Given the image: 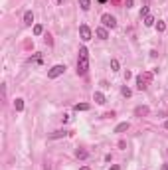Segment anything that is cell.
Returning a JSON list of instances; mask_svg holds the SVG:
<instances>
[{
  "mask_svg": "<svg viewBox=\"0 0 168 170\" xmlns=\"http://www.w3.org/2000/svg\"><path fill=\"white\" fill-rule=\"evenodd\" d=\"M44 34V26L42 24H34V36H42Z\"/></svg>",
  "mask_w": 168,
  "mask_h": 170,
  "instance_id": "4fadbf2b",
  "label": "cell"
},
{
  "mask_svg": "<svg viewBox=\"0 0 168 170\" xmlns=\"http://www.w3.org/2000/svg\"><path fill=\"white\" fill-rule=\"evenodd\" d=\"M58 2H59V4H61V2H63V0H58Z\"/></svg>",
  "mask_w": 168,
  "mask_h": 170,
  "instance_id": "cb8c5ba5",
  "label": "cell"
},
{
  "mask_svg": "<svg viewBox=\"0 0 168 170\" xmlns=\"http://www.w3.org/2000/svg\"><path fill=\"white\" fill-rule=\"evenodd\" d=\"M87 71H89V52H87V48H79L77 73L79 75H87Z\"/></svg>",
  "mask_w": 168,
  "mask_h": 170,
  "instance_id": "6da1fadb",
  "label": "cell"
},
{
  "mask_svg": "<svg viewBox=\"0 0 168 170\" xmlns=\"http://www.w3.org/2000/svg\"><path fill=\"white\" fill-rule=\"evenodd\" d=\"M101 22H103L105 28H115L117 26L115 16H111V14H103V16H101Z\"/></svg>",
  "mask_w": 168,
  "mask_h": 170,
  "instance_id": "277c9868",
  "label": "cell"
},
{
  "mask_svg": "<svg viewBox=\"0 0 168 170\" xmlns=\"http://www.w3.org/2000/svg\"><path fill=\"white\" fill-rule=\"evenodd\" d=\"M79 36H81L83 42H89L91 40V28L87 26V24H81V26H79Z\"/></svg>",
  "mask_w": 168,
  "mask_h": 170,
  "instance_id": "5b68a950",
  "label": "cell"
},
{
  "mask_svg": "<svg viewBox=\"0 0 168 170\" xmlns=\"http://www.w3.org/2000/svg\"><path fill=\"white\" fill-rule=\"evenodd\" d=\"M141 16H144V18L149 16V6H142V10H141Z\"/></svg>",
  "mask_w": 168,
  "mask_h": 170,
  "instance_id": "44dd1931",
  "label": "cell"
},
{
  "mask_svg": "<svg viewBox=\"0 0 168 170\" xmlns=\"http://www.w3.org/2000/svg\"><path fill=\"white\" fill-rule=\"evenodd\" d=\"M87 109H89V105H87V103H77V105H75V111H87Z\"/></svg>",
  "mask_w": 168,
  "mask_h": 170,
  "instance_id": "2e32d148",
  "label": "cell"
},
{
  "mask_svg": "<svg viewBox=\"0 0 168 170\" xmlns=\"http://www.w3.org/2000/svg\"><path fill=\"white\" fill-rule=\"evenodd\" d=\"M67 135H69V131H56V133H52V135H50V138H52V140H56V138L67 137Z\"/></svg>",
  "mask_w": 168,
  "mask_h": 170,
  "instance_id": "9c48e42d",
  "label": "cell"
},
{
  "mask_svg": "<svg viewBox=\"0 0 168 170\" xmlns=\"http://www.w3.org/2000/svg\"><path fill=\"white\" fill-rule=\"evenodd\" d=\"M79 6H81L83 12H87V10L91 8V0H79Z\"/></svg>",
  "mask_w": 168,
  "mask_h": 170,
  "instance_id": "7c38bea8",
  "label": "cell"
},
{
  "mask_svg": "<svg viewBox=\"0 0 168 170\" xmlns=\"http://www.w3.org/2000/svg\"><path fill=\"white\" fill-rule=\"evenodd\" d=\"M162 170H168V164H164V166H162Z\"/></svg>",
  "mask_w": 168,
  "mask_h": 170,
  "instance_id": "7402d4cb",
  "label": "cell"
},
{
  "mask_svg": "<svg viewBox=\"0 0 168 170\" xmlns=\"http://www.w3.org/2000/svg\"><path fill=\"white\" fill-rule=\"evenodd\" d=\"M93 101H95L97 105H103L105 103V95L101 91H95V93H93Z\"/></svg>",
  "mask_w": 168,
  "mask_h": 170,
  "instance_id": "ba28073f",
  "label": "cell"
},
{
  "mask_svg": "<svg viewBox=\"0 0 168 170\" xmlns=\"http://www.w3.org/2000/svg\"><path fill=\"white\" fill-rule=\"evenodd\" d=\"M149 107H146V105H138V107H136L135 109V115L136 117H144V115H149Z\"/></svg>",
  "mask_w": 168,
  "mask_h": 170,
  "instance_id": "52a82bcc",
  "label": "cell"
},
{
  "mask_svg": "<svg viewBox=\"0 0 168 170\" xmlns=\"http://www.w3.org/2000/svg\"><path fill=\"white\" fill-rule=\"evenodd\" d=\"M121 93H123L125 97H131V95H133V91H131V89H129V87H127V85H125L123 89H121Z\"/></svg>",
  "mask_w": 168,
  "mask_h": 170,
  "instance_id": "ffe728a7",
  "label": "cell"
},
{
  "mask_svg": "<svg viewBox=\"0 0 168 170\" xmlns=\"http://www.w3.org/2000/svg\"><path fill=\"white\" fill-rule=\"evenodd\" d=\"M129 129V123H121V125H117L115 127V133H125Z\"/></svg>",
  "mask_w": 168,
  "mask_h": 170,
  "instance_id": "5bb4252c",
  "label": "cell"
},
{
  "mask_svg": "<svg viewBox=\"0 0 168 170\" xmlns=\"http://www.w3.org/2000/svg\"><path fill=\"white\" fill-rule=\"evenodd\" d=\"M156 30H158V32H164V30H166V24H164L162 20H158V22H156Z\"/></svg>",
  "mask_w": 168,
  "mask_h": 170,
  "instance_id": "e0dca14e",
  "label": "cell"
},
{
  "mask_svg": "<svg viewBox=\"0 0 168 170\" xmlns=\"http://www.w3.org/2000/svg\"><path fill=\"white\" fill-rule=\"evenodd\" d=\"M95 36H97L99 40H107V38H109V30H107L105 26H101V28L95 30Z\"/></svg>",
  "mask_w": 168,
  "mask_h": 170,
  "instance_id": "8992f818",
  "label": "cell"
},
{
  "mask_svg": "<svg viewBox=\"0 0 168 170\" xmlns=\"http://www.w3.org/2000/svg\"><path fill=\"white\" fill-rule=\"evenodd\" d=\"M152 24H154V18H152V16H146V18H144V26H152Z\"/></svg>",
  "mask_w": 168,
  "mask_h": 170,
  "instance_id": "d6986e66",
  "label": "cell"
},
{
  "mask_svg": "<svg viewBox=\"0 0 168 170\" xmlns=\"http://www.w3.org/2000/svg\"><path fill=\"white\" fill-rule=\"evenodd\" d=\"M63 71H65V66L58 63V66H53L52 69L48 71V77H50V79H56V77H59V75H63Z\"/></svg>",
  "mask_w": 168,
  "mask_h": 170,
  "instance_id": "3957f363",
  "label": "cell"
},
{
  "mask_svg": "<svg viewBox=\"0 0 168 170\" xmlns=\"http://www.w3.org/2000/svg\"><path fill=\"white\" fill-rule=\"evenodd\" d=\"M111 69H113V71H119V59H111Z\"/></svg>",
  "mask_w": 168,
  "mask_h": 170,
  "instance_id": "ac0fdd59",
  "label": "cell"
},
{
  "mask_svg": "<svg viewBox=\"0 0 168 170\" xmlns=\"http://www.w3.org/2000/svg\"><path fill=\"white\" fill-rule=\"evenodd\" d=\"M164 127H166V129H168V121H166V123H164Z\"/></svg>",
  "mask_w": 168,
  "mask_h": 170,
  "instance_id": "603a6c76",
  "label": "cell"
},
{
  "mask_svg": "<svg viewBox=\"0 0 168 170\" xmlns=\"http://www.w3.org/2000/svg\"><path fill=\"white\" fill-rule=\"evenodd\" d=\"M75 156H77V158H87V156H89V152L83 151V148H77V151H75Z\"/></svg>",
  "mask_w": 168,
  "mask_h": 170,
  "instance_id": "9a60e30c",
  "label": "cell"
},
{
  "mask_svg": "<svg viewBox=\"0 0 168 170\" xmlns=\"http://www.w3.org/2000/svg\"><path fill=\"white\" fill-rule=\"evenodd\" d=\"M14 109H16L18 113H20V111H24V99H20V97L16 99V101H14Z\"/></svg>",
  "mask_w": 168,
  "mask_h": 170,
  "instance_id": "8fae6325",
  "label": "cell"
},
{
  "mask_svg": "<svg viewBox=\"0 0 168 170\" xmlns=\"http://www.w3.org/2000/svg\"><path fill=\"white\" fill-rule=\"evenodd\" d=\"M24 24H28V26H32V24H34V14L30 12V10L24 14Z\"/></svg>",
  "mask_w": 168,
  "mask_h": 170,
  "instance_id": "30bf717a",
  "label": "cell"
},
{
  "mask_svg": "<svg viewBox=\"0 0 168 170\" xmlns=\"http://www.w3.org/2000/svg\"><path fill=\"white\" fill-rule=\"evenodd\" d=\"M152 77V75H150V73H144V75H138V77H136V89H138V91H144V89H146V87H149V79Z\"/></svg>",
  "mask_w": 168,
  "mask_h": 170,
  "instance_id": "7a4b0ae2",
  "label": "cell"
}]
</instances>
